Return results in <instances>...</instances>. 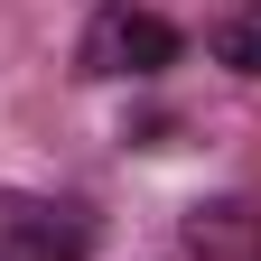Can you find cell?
<instances>
[{
	"label": "cell",
	"instance_id": "6da1fadb",
	"mask_svg": "<svg viewBox=\"0 0 261 261\" xmlns=\"http://www.w3.org/2000/svg\"><path fill=\"white\" fill-rule=\"evenodd\" d=\"M0 261H93V215L65 196L0 187Z\"/></svg>",
	"mask_w": 261,
	"mask_h": 261
},
{
	"label": "cell",
	"instance_id": "277c9868",
	"mask_svg": "<svg viewBox=\"0 0 261 261\" xmlns=\"http://www.w3.org/2000/svg\"><path fill=\"white\" fill-rule=\"evenodd\" d=\"M205 47H215V65H233V75H261V0H243V10H224Z\"/></svg>",
	"mask_w": 261,
	"mask_h": 261
},
{
	"label": "cell",
	"instance_id": "3957f363",
	"mask_svg": "<svg viewBox=\"0 0 261 261\" xmlns=\"http://www.w3.org/2000/svg\"><path fill=\"white\" fill-rule=\"evenodd\" d=\"M187 261H261V205H243V196L187 205Z\"/></svg>",
	"mask_w": 261,
	"mask_h": 261
},
{
	"label": "cell",
	"instance_id": "7a4b0ae2",
	"mask_svg": "<svg viewBox=\"0 0 261 261\" xmlns=\"http://www.w3.org/2000/svg\"><path fill=\"white\" fill-rule=\"evenodd\" d=\"M84 75H159V65H177V28L159 19V10H130V0H103L84 28V47H75Z\"/></svg>",
	"mask_w": 261,
	"mask_h": 261
}]
</instances>
